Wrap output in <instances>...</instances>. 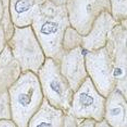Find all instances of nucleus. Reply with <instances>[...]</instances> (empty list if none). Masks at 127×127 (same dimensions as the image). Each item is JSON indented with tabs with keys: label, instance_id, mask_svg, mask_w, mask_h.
Instances as JSON below:
<instances>
[{
	"label": "nucleus",
	"instance_id": "nucleus-1",
	"mask_svg": "<svg viewBox=\"0 0 127 127\" xmlns=\"http://www.w3.org/2000/svg\"><path fill=\"white\" fill-rule=\"evenodd\" d=\"M106 98L95 89H79L74 93L67 114L76 119H104Z\"/></svg>",
	"mask_w": 127,
	"mask_h": 127
},
{
	"label": "nucleus",
	"instance_id": "nucleus-2",
	"mask_svg": "<svg viewBox=\"0 0 127 127\" xmlns=\"http://www.w3.org/2000/svg\"><path fill=\"white\" fill-rule=\"evenodd\" d=\"M104 120L111 127H127V98L119 91L106 98Z\"/></svg>",
	"mask_w": 127,
	"mask_h": 127
},
{
	"label": "nucleus",
	"instance_id": "nucleus-3",
	"mask_svg": "<svg viewBox=\"0 0 127 127\" xmlns=\"http://www.w3.org/2000/svg\"><path fill=\"white\" fill-rule=\"evenodd\" d=\"M65 115L63 112L45 100L30 119L27 127H63Z\"/></svg>",
	"mask_w": 127,
	"mask_h": 127
},
{
	"label": "nucleus",
	"instance_id": "nucleus-4",
	"mask_svg": "<svg viewBox=\"0 0 127 127\" xmlns=\"http://www.w3.org/2000/svg\"><path fill=\"white\" fill-rule=\"evenodd\" d=\"M11 119L10 103L6 98L0 97V120Z\"/></svg>",
	"mask_w": 127,
	"mask_h": 127
},
{
	"label": "nucleus",
	"instance_id": "nucleus-5",
	"mask_svg": "<svg viewBox=\"0 0 127 127\" xmlns=\"http://www.w3.org/2000/svg\"><path fill=\"white\" fill-rule=\"evenodd\" d=\"M58 25L55 22H47L42 25L41 32L45 34L55 33L58 30Z\"/></svg>",
	"mask_w": 127,
	"mask_h": 127
},
{
	"label": "nucleus",
	"instance_id": "nucleus-6",
	"mask_svg": "<svg viewBox=\"0 0 127 127\" xmlns=\"http://www.w3.org/2000/svg\"><path fill=\"white\" fill-rule=\"evenodd\" d=\"M30 6V4L28 0H19L16 4L15 9L17 12L20 13L28 10Z\"/></svg>",
	"mask_w": 127,
	"mask_h": 127
},
{
	"label": "nucleus",
	"instance_id": "nucleus-7",
	"mask_svg": "<svg viewBox=\"0 0 127 127\" xmlns=\"http://www.w3.org/2000/svg\"><path fill=\"white\" fill-rule=\"evenodd\" d=\"M77 127H95L96 122L92 119H76Z\"/></svg>",
	"mask_w": 127,
	"mask_h": 127
},
{
	"label": "nucleus",
	"instance_id": "nucleus-8",
	"mask_svg": "<svg viewBox=\"0 0 127 127\" xmlns=\"http://www.w3.org/2000/svg\"><path fill=\"white\" fill-rule=\"evenodd\" d=\"M63 127H77L75 118L69 114H65Z\"/></svg>",
	"mask_w": 127,
	"mask_h": 127
},
{
	"label": "nucleus",
	"instance_id": "nucleus-9",
	"mask_svg": "<svg viewBox=\"0 0 127 127\" xmlns=\"http://www.w3.org/2000/svg\"><path fill=\"white\" fill-rule=\"evenodd\" d=\"M0 127H18L12 119L0 120Z\"/></svg>",
	"mask_w": 127,
	"mask_h": 127
},
{
	"label": "nucleus",
	"instance_id": "nucleus-10",
	"mask_svg": "<svg viewBox=\"0 0 127 127\" xmlns=\"http://www.w3.org/2000/svg\"><path fill=\"white\" fill-rule=\"evenodd\" d=\"M95 127H111L104 120L101 121L97 122L95 125Z\"/></svg>",
	"mask_w": 127,
	"mask_h": 127
}]
</instances>
